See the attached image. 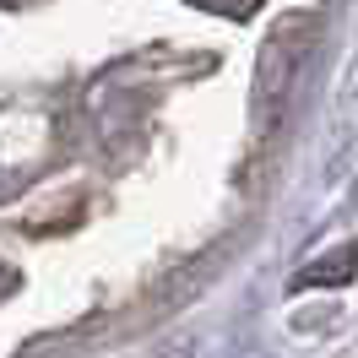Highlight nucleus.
<instances>
[{"instance_id": "f257e3e1", "label": "nucleus", "mask_w": 358, "mask_h": 358, "mask_svg": "<svg viewBox=\"0 0 358 358\" xmlns=\"http://www.w3.org/2000/svg\"><path fill=\"white\" fill-rule=\"evenodd\" d=\"M348 277H353V250H336V261L299 271V277H293V288H342Z\"/></svg>"}, {"instance_id": "f03ea898", "label": "nucleus", "mask_w": 358, "mask_h": 358, "mask_svg": "<svg viewBox=\"0 0 358 358\" xmlns=\"http://www.w3.org/2000/svg\"><path fill=\"white\" fill-rule=\"evenodd\" d=\"M190 6H206V11H217V17H255L261 11V0H190Z\"/></svg>"}]
</instances>
